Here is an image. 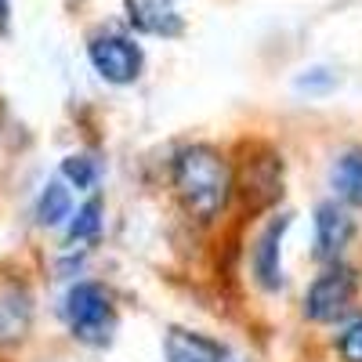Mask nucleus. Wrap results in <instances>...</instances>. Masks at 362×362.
Listing matches in <instances>:
<instances>
[{
    "instance_id": "1",
    "label": "nucleus",
    "mask_w": 362,
    "mask_h": 362,
    "mask_svg": "<svg viewBox=\"0 0 362 362\" xmlns=\"http://www.w3.org/2000/svg\"><path fill=\"white\" fill-rule=\"evenodd\" d=\"M163 189L181 214V221L196 232H218L235 218V163L232 148L189 138L177 141L163 160Z\"/></svg>"
},
{
    "instance_id": "2",
    "label": "nucleus",
    "mask_w": 362,
    "mask_h": 362,
    "mask_svg": "<svg viewBox=\"0 0 362 362\" xmlns=\"http://www.w3.org/2000/svg\"><path fill=\"white\" fill-rule=\"evenodd\" d=\"M235 163V214L257 221L283 206L286 196V156L276 141L243 138L232 148Z\"/></svg>"
},
{
    "instance_id": "3",
    "label": "nucleus",
    "mask_w": 362,
    "mask_h": 362,
    "mask_svg": "<svg viewBox=\"0 0 362 362\" xmlns=\"http://www.w3.org/2000/svg\"><path fill=\"white\" fill-rule=\"evenodd\" d=\"M58 319H62L73 344L90 348V351H105V348H112V341L119 334V297L105 279L76 276L62 290Z\"/></svg>"
},
{
    "instance_id": "4",
    "label": "nucleus",
    "mask_w": 362,
    "mask_h": 362,
    "mask_svg": "<svg viewBox=\"0 0 362 362\" xmlns=\"http://www.w3.org/2000/svg\"><path fill=\"white\" fill-rule=\"evenodd\" d=\"M362 305V264L358 261H334V264H315L312 279L300 290L297 300V319L308 329H334L341 319H348Z\"/></svg>"
},
{
    "instance_id": "5",
    "label": "nucleus",
    "mask_w": 362,
    "mask_h": 362,
    "mask_svg": "<svg viewBox=\"0 0 362 362\" xmlns=\"http://www.w3.org/2000/svg\"><path fill=\"white\" fill-rule=\"evenodd\" d=\"M293 232V210L279 206L257 218L243 239V276L261 297H283L290 290L286 272V239Z\"/></svg>"
},
{
    "instance_id": "6",
    "label": "nucleus",
    "mask_w": 362,
    "mask_h": 362,
    "mask_svg": "<svg viewBox=\"0 0 362 362\" xmlns=\"http://www.w3.org/2000/svg\"><path fill=\"white\" fill-rule=\"evenodd\" d=\"M87 62L109 87H134L145 73V47L131 29L102 25L87 37Z\"/></svg>"
},
{
    "instance_id": "7",
    "label": "nucleus",
    "mask_w": 362,
    "mask_h": 362,
    "mask_svg": "<svg viewBox=\"0 0 362 362\" xmlns=\"http://www.w3.org/2000/svg\"><path fill=\"white\" fill-rule=\"evenodd\" d=\"M362 221L355 210L337 203L334 196H322L312 206V239H308V254L315 264H334L348 261L355 243H358Z\"/></svg>"
},
{
    "instance_id": "8",
    "label": "nucleus",
    "mask_w": 362,
    "mask_h": 362,
    "mask_svg": "<svg viewBox=\"0 0 362 362\" xmlns=\"http://www.w3.org/2000/svg\"><path fill=\"white\" fill-rule=\"evenodd\" d=\"M160 355L163 362H232V348L206 334L199 326L185 322H167L160 334Z\"/></svg>"
},
{
    "instance_id": "9",
    "label": "nucleus",
    "mask_w": 362,
    "mask_h": 362,
    "mask_svg": "<svg viewBox=\"0 0 362 362\" xmlns=\"http://www.w3.org/2000/svg\"><path fill=\"white\" fill-rule=\"evenodd\" d=\"M105 214H109V203L102 192H90V196H80L73 214L62 228V254H80L87 257L102 243L105 235Z\"/></svg>"
},
{
    "instance_id": "10",
    "label": "nucleus",
    "mask_w": 362,
    "mask_h": 362,
    "mask_svg": "<svg viewBox=\"0 0 362 362\" xmlns=\"http://www.w3.org/2000/svg\"><path fill=\"white\" fill-rule=\"evenodd\" d=\"M326 196L362 214V141L337 145L326 160Z\"/></svg>"
},
{
    "instance_id": "11",
    "label": "nucleus",
    "mask_w": 362,
    "mask_h": 362,
    "mask_svg": "<svg viewBox=\"0 0 362 362\" xmlns=\"http://www.w3.org/2000/svg\"><path fill=\"white\" fill-rule=\"evenodd\" d=\"M124 18L134 37H156V40L185 37V15L174 0H124Z\"/></svg>"
},
{
    "instance_id": "12",
    "label": "nucleus",
    "mask_w": 362,
    "mask_h": 362,
    "mask_svg": "<svg viewBox=\"0 0 362 362\" xmlns=\"http://www.w3.org/2000/svg\"><path fill=\"white\" fill-rule=\"evenodd\" d=\"M73 206H76V192L62 177H51L40 185V192L33 199V225L44 228V232H62L69 214H73Z\"/></svg>"
},
{
    "instance_id": "13",
    "label": "nucleus",
    "mask_w": 362,
    "mask_h": 362,
    "mask_svg": "<svg viewBox=\"0 0 362 362\" xmlns=\"http://www.w3.org/2000/svg\"><path fill=\"white\" fill-rule=\"evenodd\" d=\"M58 177H62L76 196H90V192H102L105 163H102L98 153H90V148H76V153L62 156V163H58Z\"/></svg>"
},
{
    "instance_id": "14",
    "label": "nucleus",
    "mask_w": 362,
    "mask_h": 362,
    "mask_svg": "<svg viewBox=\"0 0 362 362\" xmlns=\"http://www.w3.org/2000/svg\"><path fill=\"white\" fill-rule=\"evenodd\" d=\"M33 322V297L22 286H8L0 293V341H22Z\"/></svg>"
},
{
    "instance_id": "15",
    "label": "nucleus",
    "mask_w": 362,
    "mask_h": 362,
    "mask_svg": "<svg viewBox=\"0 0 362 362\" xmlns=\"http://www.w3.org/2000/svg\"><path fill=\"white\" fill-rule=\"evenodd\" d=\"M329 362H362V305L322 334Z\"/></svg>"
},
{
    "instance_id": "16",
    "label": "nucleus",
    "mask_w": 362,
    "mask_h": 362,
    "mask_svg": "<svg viewBox=\"0 0 362 362\" xmlns=\"http://www.w3.org/2000/svg\"><path fill=\"white\" fill-rule=\"evenodd\" d=\"M293 87L300 90V95H312V98H322L329 95L334 87H341V73L329 69V66H312V69H300Z\"/></svg>"
},
{
    "instance_id": "17",
    "label": "nucleus",
    "mask_w": 362,
    "mask_h": 362,
    "mask_svg": "<svg viewBox=\"0 0 362 362\" xmlns=\"http://www.w3.org/2000/svg\"><path fill=\"white\" fill-rule=\"evenodd\" d=\"M8 22H11V0H0V37L8 33Z\"/></svg>"
}]
</instances>
